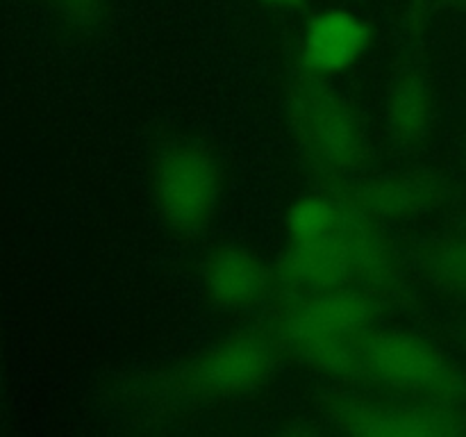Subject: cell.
<instances>
[{
    "instance_id": "obj_1",
    "label": "cell",
    "mask_w": 466,
    "mask_h": 437,
    "mask_svg": "<svg viewBox=\"0 0 466 437\" xmlns=\"http://www.w3.org/2000/svg\"><path fill=\"white\" fill-rule=\"evenodd\" d=\"M337 378H353L417 399L466 403V373L440 346L380 326L350 340Z\"/></svg>"
},
{
    "instance_id": "obj_2",
    "label": "cell",
    "mask_w": 466,
    "mask_h": 437,
    "mask_svg": "<svg viewBox=\"0 0 466 437\" xmlns=\"http://www.w3.org/2000/svg\"><path fill=\"white\" fill-rule=\"evenodd\" d=\"M287 123L300 158L323 182L353 178L371 155L358 109L328 77L300 73L287 86Z\"/></svg>"
},
{
    "instance_id": "obj_3",
    "label": "cell",
    "mask_w": 466,
    "mask_h": 437,
    "mask_svg": "<svg viewBox=\"0 0 466 437\" xmlns=\"http://www.w3.org/2000/svg\"><path fill=\"white\" fill-rule=\"evenodd\" d=\"M287 346L268 321L223 337L198 355L171 369L162 391L180 403H214L248 394L271 381Z\"/></svg>"
},
{
    "instance_id": "obj_4",
    "label": "cell",
    "mask_w": 466,
    "mask_h": 437,
    "mask_svg": "<svg viewBox=\"0 0 466 437\" xmlns=\"http://www.w3.org/2000/svg\"><path fill=\"white\" fill-rule=\"evenodd\" d=\"M385 305L373 291L332 287L280 296L267 321L285 341L287 355L314 369L332 349L380 326Z\"/></svg>"
},
{
    "instance_id": "obj_5",
    "label": "cell",
    "mask_w": 466,
    "mask_h": 437,
    "mask_svg": "<svg viewBox=\"0 0 466 437\" xmlns=\"http://www.w3.org/2000/svg\"><path fill=\"white\" fill-rule=\"evenodd\" d=\"M150 196L168 230L196 237L214 221L223 191L221 164L191 137H176L150 162Z\"/></svg>"
},
{
    "instance_id": "obj_6",
    "label": "cell",
    "mask_w": 466,
    "mask_h": 437,
    "mask_svg": "<svg viewBox=\"0 0 466 437\" xmlns=\"http://www.w3.org/2000/svg\"><path fill=\"white\" fill-rule=\"evenodd\" d=\"M323 417L358 437H458L466 435V403L326 391L317 399Z\"/></svg>"
},
{
    "instance_id": "obj_7",
    "label": "cell",
    "mask_w": 466,
    "mask_h": 437,
    "mask_svg": "<svg viewBox=\"0 0 466 437\" xmlns=\"http://www.w3.org/2000/svg\"><path fill=\"white\" fill-rule=\"evenodd\" d=\"M323 191L344 208L385 223L410 221L435 212L446 203L451 187L435 171H396L326 182Z\"/></svg>"
},
{
    "instance_id": "obj_8",
    "label": "cell",
    "mask_w": 466,
    "mask_h": 437,
    "mask_svg": "<svg viewBox=\"0 0 466 437\" xmlns=\"http://www.w3.org/2000/svg\"><path fill=\"white\" fill-rule=\"evenodd\" d=\"M341 205V203H339ZM332 239L344 250L353 285L373 291L385 303H403L408 299V282L399 246L385 232L382 223L362 217L341 205Z\"/></svg>"
},
{
    "instance_id": "obj_9",
    "label": "cell",
    "mask_w": 466,
    "mask_h": 437,
    "mask_svg": "<svg viewBox=\"0 0 466 437\" xmlns=\"http://www.w3.org/2000/svg\"><path fill=\"white\" fill-rule=\"evenodd\" d=\"M200 282L212 305L221 310H250L280 296L273 264L250 249L223 244L200 264Z\"/></svg>"
},
{
    "instance_id": "obj_10",
    "label": "cell",
    "mask_w": 466,
    "mask_h": 437,
    "mask_svg": "<svg viewBox=\"0 0 466 437\" xmlns=\"http://www.w3.org/2000/svg\"><path fill=\"white\" fill-rule=\"evenodd\" d=\"M371 44L367 23L346 9H326L309 18L299 50L300 73L332 77L364 57Z\"/></svg>"
},
{
    "instance_id": "obj_11",
    "label": "cell",
    "mask_w": 466,
    "mask_h": 437,
    "mask_svg": "<svg viewBox=\"0 0 466 437\" xmlns=\"http://www.w3.org/2000/svg\"><path fill=\"white\" fill-rule=\"evenodd\" d=\"M273 269H276L280 296L332 290V287H355L349 259L330 235L323 239L289 241Z\"/></svg>"
},
{
    "instance_id": "obj_12",
    "label": "cell",
    "mask_w": 466,
    "mask_h": 437,
    "mask_svg": "<svg viewBox=\"0 0 466 437\" xmlns=\"http://www.w3.org/2000/svg\"><path fill=\"white\" fill-rule=\"evenodd\" d=\"M387 130L403 148H417L426 141L435 114L431 77L419 62H408L387 89Z\"/></svg>"
},
{
    "instance_id": "obj_13",
    "label": "cell",
    "mask_w": 466,
    "mask_h": 437,
    "mask_svg": "<svg viewBox=\"0 0 466 437\" xmlns=\"http://www.w3.org/2000/svg\"><path fill=\"white\" fill-rule=\"evenodd\" d=\"M417 262L426 280L466 299V228L455 235L426 241L417 250Z\"/></svg>"
},
{
    "instance_id": "obj_14",
    "label": "cell",
    "mask_w": 466,
    "mask_h": 437,
    "mask_svg": "<svg viewBox=\"0 0 466 437\" xmlns=\"http://www.w3.org/2000/svg\"><path fill=\"white\" fill-rule=\"evenodd\" d=\"M339 209L341 205L326 191L296 198L287 209L285 218L289 241H309L328 237L335 228Z\"/></svg>"
},
{
    "instance_id": "obj_15",
    "label": "cell",
    "mask_w": 466,
    "mask_h": 437,
    "mask_svg": "<svg viewBox=\"0 0 466 437\" xmlns=\"http://www.w3.org/2000/svg\"><path fill=\"white\" fill-rule=\"evenodd\" d=\"M59 9L73 25H91L100 12V0H57Z\"/></svg>"
},
{
    "instance_id": "obj_16",
    "label": "cell",
    "mask_w": 466,
    "mask_h": 437,
    "mask_svg": "<svg viewBox=\"0 0 466 437\" xmlns=\"http://www.w3.org/2000/svg\"><path fill=\"white\" fill-rule=\"evenodd\" d=\"M423 5H426V0H412V21H414V27L421 25V21H423Z\"/></svg>"
},
{
    "instance_id": "obj_17",
    "label": "cell",
    "mask_w": 466,
    "mask_h": 437,
    "mask_svg": "<svg viewBox=\"0 0 466 437\" xmlns=\"http://www.w3.org/2000/svg\"><path fill=\"white\" fill-rule=\"evenodd\" d=\"M267 5H280V7H300L305 0H262Z\"/></svg>"
},
{
    "instance_id": "obj_18",
    "label": "cell",
    "mask_w": 466,
    "mask_h": 437,
    "mask_svg": "<svg viewBox=\"0 0 466 437\" xmlns=\"http://www.w3.org/2000/svg\"><path fill=\"white\" fill-rule=\"evenodd\" d=\"M449 7H455V9H464L466 7V0H444Z\"/></svg>"
},
{
    "instance_id": "obj_19",
    "label": "cell",
    "mask_w": 466,
    "mask_h": 437,
    "mask_svg": "<svg viewBox=\"0 0 466 437\" xmlns=\"http://www.w3.org/2000/svg\"><path fill=\"white\" fill-rule=\"evenodd\" d=\"M464 228H466V226H464Z\"/></svg>"
}]
</instances>
